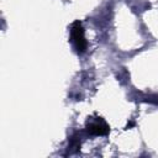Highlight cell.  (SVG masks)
I'll return each mask as SVG.
<instances>
[{"label":"cell","mask_w":158,"mask_h":158,"mask_svg":"<svg viewBox=\"0 0 158 158\" xmlns=\"http://www.w3.org/2000/svg\"><path fill=\"white\" fill-rule=\"evenodd\" d=\"M70 35H72V40L75 44V48L79 52H84L85 48H86V42H85V38H84V31H83V27H81L80 22L77 21V22L73 23Z\"/></svg>","instance_id":"1"},{"label":"cell","mask_w":158,"mask_h":158,"mask_svg":"<svg viewBox=\"0 0 158 158\" xmlns=\"http://www.w3.org/2000/svg\"><path fill=\"white\" fill-rule=\"evenodd\" d=\"M89 131L93 135H106L109 132V127L104 121H96L89 126Z\"/></svg>","instance_id":"2"}]
</instances>
